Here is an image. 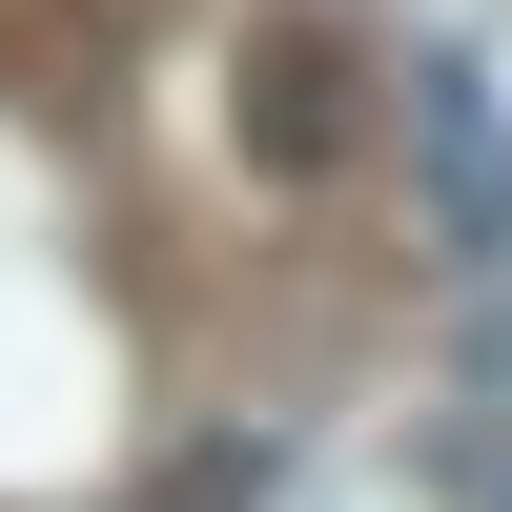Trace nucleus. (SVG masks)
<instances>
[{"label":"nucleus","mask_w":512,"mask_h":512,"mask_svg":"<svg viewBox=\"0 0 512 512\" xmlns=\"http://www.w3.org/2000/svg\"><path fill=\"white\" fill-rule=\"evenodd\" d=\"M410 144H431V205H451V267H492V246H512V144H492L472 62H410Z\"/></svg>","instance_id":"f257e3e1"},{"label":"nucleus","mask_w":512,"mask_h":512,"mask_svg":"<svg viewBox=\"0 0 512 512\" xmlns=\"http://www.w3.org/2000/svg\"><path fill=\"white\" fill-rule=\"evenodd\" d=\"M267 472H287V451H267V431H205V451H185V472H164L144 512H267Z\"/></svg>","instance_id":"7ed1b4c3"},{"label":"nucleus","mask_w":512,"mask_h":512,"mask_svg":"<svg viewBox=\"0 0 512 512\" xmlns=\"http://www.w3.org/2000/svg\"><path fill=\"white\" fill-rule=\"evenodd\" d=\"M246 82H267V103H246V144L308 185V164L349 144V103H328V82H349V41H328V21H267V41H246Z\"/></svg>","instance_id":"f03ea898"}]
</instances>
